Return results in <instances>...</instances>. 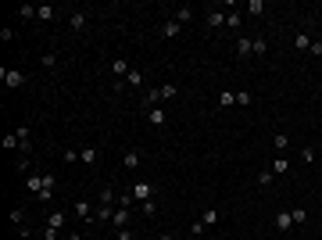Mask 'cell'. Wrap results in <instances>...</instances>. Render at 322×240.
I'll use <instances>...</instances> for the list:
<instances>
[{"instance_id":"9c48e42d","label":"cell","mask_w":322,"mask_h":240,"mask_svg":"<svg viewBox=\"0 0 322 240\" xmlns=\"http://www.w3.org/2000/svg\"><path fill=\"white\" fill-rule=\"evenodd\" d=\"M129 219H133V212H129V208H115L111 226H115V229H129Z\"/></svg>"},{"instance_id":"4dcf8cb0","label":"cell","mask_w":322,"mask_h":240,"mask_svg":"<svg viewBox=\"0 0 322 240\" xmlns=\"http://www.w3.org/2000/svg\"><path fill=\"white\" fill-rule=\"evenodd\" d=\"M290 215H294V226H304L308 222V212L304 208H290Z\"/></svg>"},{"instance_id":"7bdbcfd3","label":"cell","mask_w":322,"mask_h":240,"mask_svg":"<svg viewBox=\"0 0 322 240\" xmlns=\"http://www.w3.org/2000/svg\"><path fill=\"white\" fill-rule=\"evenodd\" d=\"M118 240H136V236H133V229H118Z\"/></svg>"},{"instance_id":"e0dca14e","label":"cell","mask_w":322,"mask_h":240,"mask_svg":"<svg viewBox=\"0 0 322 240\" xmlns=\"http://www.w3.org/2000/svg\"><path fill=\"white\" fill-rule=\"evenodd\" d=\"M36 18H39V22H50V18H58V8H50V4H39V8H36Z\"/></svg>"},{"instance_id":"d4e9b609","label":"cell","mask_w":322,"mask_h":240,"mask_svg":"<svg viewBox=\"0 0 322 240\" xmlns=\"http://www.w3.org/2000/svg\"><path fill=\"white\" fill-rule=\"evenodd\" d=\"M190 18H193V8H186V4H183V8L176 11V22H179V25H186Z\"/></svg>"},{"instance_id":"277c9868","label":"cell","mask_w":322,"mask_h":240,"mask_svg":"<svg viewBox=\"0 0 322 240\" xmlns=\"http://www.w3.org/2000/svg\"><path fill=\"white\" fill-rule=\"evenodd\" d=\"M43 186H47V172H29V176H25V190H29L32 197L43 190Z\"/></svg>"},{"instance_id":"9a60e30c","label":"cell","mask_w":322,"mask_h":240,"mask_svg":"<svg viewBox=\"0 0 322 240\" xmlns=\"http://www.w3.org/2000/svg\"><path fill=\"white\" fill-rule=\"evenodd\" d=\"M147 118H150V126H157V129H161V126L169 122V115L161 111V108H150V111H147Z\"/></svg>"},{"instance_id":"ac0fdd59","label":"cell","mask_w":322,"mask_h":240,"mask_svg":"<svg viewBox=\"0 0 322 240\" xmlns=\"http://www.w3.org/2000/svg\"><path fill=\"white\" fill-rule=\"evenodd\" d=\"M269 169H272L276 176H283V172L290 169V158H283V154H279V158H272V165H269Z\"/></svg>"},{"instance_id":"4fadbf2b","label":"cell","mask_w":322,"mask_h":240,"mask_svg":"<svg viewBox=\"0 0 322 240\" xmlns=\"http://www.w3.org/2000/svg\"><path fill=\"white\" fill-rule=\"evenodd\" d=\"M65 222H68V215H65V212H50V215H47V226H50V229H58V233L65 229Z\"/></svg>"},{"instance_id":"d6986e66","label":"cell","mask_w":322,"mask_h":240,"mask_svg":"<svg viewBox=\"0 0 322 240\" xmlns=\"http://www.w3.org/2000/svg\"><path fill=\"white\" fill-rule=\"evenodd\" d=\"M179 29H183V25H179L176 18H172V22H165V25H161V39H172V36H179Z\"/></svg>"},{"instance_id":"f35d334b","label":"cell","mask_w":322,"mask_h":240,"mask_svg":"<svg viewBox=\"0 0 322 240\" xmlns=\"http://www.w3.org/2000/svg\"><path fill=\"white\" fill-rule=\"evenodd\" d=\"M200 222H204V226H215V222H219V212H204V215H200Z\"/></svg>"},{"instance_id":"ee69618b","label":"cell","mask_w":322,"mask_h":240,"mask_svg":"<svg viewBox=\"0 0 322 240\" xmlns=\"http://www.w3.org/2000/svg\"><path fill=\"white\" fill-rule=\"evenodd\" d=\"M157 240H176V236H172V233H161V236H157Z\"/></svg>"},{"instance_id":"d6a6232c","label":"cell","mask_w":322,"mask_h":240,"mask_svg":"<svg viewBox=\"0 0 322 240\" xmlns=\"http://www.w3.org/2000/svg\"><path fill=\"white\" fill-rule=\"evenodd\" d=\"M247 11L251 15H265V4H261V0H247Z\"/></svg>"},{"instance_id":"2e32d148","label":"cell","mask_w":322,"mask_h":240,"mask_svg":"<svg viewBox=\"0 0 322 240\" xmlns=\"http://www.w3.org/2000/svg\"><path fill=\"white\" fill-rule=\"evenodd\" d=\"M272 147H276L279 154L290 151V136H287V133H272Z\"/></svg>"},{"instance_id":"30bf717a","label":"cell","mask_w":322,"mask_h":240,"mask_svg":"<svg viewBox=\"0 0 322 240\" xmlns=\"http://www.w3.org/2000/svg\"><path fill=\"white\" fill-rule=\"evenodd\" d=\"M111 75L122 83V79L129 75V61H126V58H115V61H111Z\"/></svg>"},{"instance_id":"603a6c76","label":"cell","mask_w":322,"mask_h":240,"mask_svg":"<svg viewBox=\"0 0 322 240\" xmlns=\"http://www.w3.org/2000/svg\"><path fill=\"white\" fill-rule=\"evenodd\" d=\"M226 25L240 32V25H244V15H240V11H229V15H226Z\"/></svg>"},{"instance_id":"44dd1931","label":"cell","mask_w":322,"mask_h":240,"mask_svg":"<svg viewBox=\"0 0 322 240\" xmlns=\"http://www.w3.org/2000/svg\"><path fill=\"white\" fill-rule=\"evenodd\" d=\"M111 219H115V208L111 205H97V219L93 222H111Z\"/></svg>"},{"instance_id":"7a4b0ae2","label":"cell","mask_w":322,"mask_h":240,"mask_svg":"<svg viewBox=\"0 0 322 240\" xmlns=\"http://www.w3.org/2000/svg\"><path fill=\"white\" fill-rule=\"evenodd\" d=\"M129 190H133V197H136L140 205H143V201H154V197H157V186H154V183H147V179H136Z\"/></svg>"},{"instance_id":"3957f363","label":"cell","mask_w":322,"mask_h":240,"mask_svg":"<svg viewBox=\"0 0 322 240\" xmlns=\"http://www.w3.org/2000/svg\"><path fill=\"white\" fill-rule=\"evenodd\" d=\"M72 212H75L79 219H83V222H93V219H97V208H93V205L86 201V197H79V201H75V208H72Z\"/></svg>"},{"instance_id":"8fae6325","label":"cell","mask_w":322,"mask_h":240,"mask_svg":"<svg viewBox=\"0 0 322 240\" xmlns=\"http://www.w3.org/2000/svg\"><path fill=\"white\" fill-rule=\"evenodd\" d=\"M97 158H100V151H97V147H83V151H79V162H83L86 169H93V165H97Z\"/></svg>"},{"instance_id":"74e56055","label":"cell","mask_w":322,"mask_h":240,"mask_svg":"<svg viewBox=\"0 0 322 240\" xmlns=\"http://www.w3.org/2000/svg\"><path fill=\"white\" fill-rule=\"evenodd\" d=\"M311 58H322V39H311V47H308Z\"/></svg>"},{"instance_id":"60d3db41","label":"cell","mask_w":322,"mask_h":240,"mask_svg":"<svg viewBox=\"0 0 322 240\" xmlns=\"http://www.w3.org/2000/svg\"><path fill=\"white\" fill-rule=\"evenodd\" d=\"M0 39H4V43H8V39H15V29H11V25H4V29H0Z\"/></svg>"},{"instance_id":"e575fe53","label":"cell","mask_w":322,"mask_h":240,"mask_svg":"<svg viewBox=\"0 0 322 240\" xmlns=\"http://www.w3.org/2000/svg\"><path fill=\"white\" fill-rule=\"evenodd\" d=\"M315 158H318L315 147H301V162H315Z\"/></svg>"},{"instance_id":"f546056e","label":"cell","mask_w":322,"mask_h":240,"mask_svg":"<svg viewBox=\"0 0 322 240\" xmlns=\"http://www.w3.org/2000/svg\"><path fill=\"white\" fill-rule=\"evenodd\" d=\"M18 18L32 22V18H36V8H32V4H22V8H18Z\"/></svg>"},{"instance_id":"52a82bcc","label":"cell","mask_w":322,"mask_h":240,"mask_svg":"<svg viewBox=\"0 0 322 240\" xmlns=\"http://www.w3.org/2000/svg\"><path fill=\"white\" fill-rule=\"evenodd\" d=\"M143 111H150V108H157L161 104V86H150V90H143Z\"/></svg>"},{"instance_id":"cb8c5ba5","label":"cell","mask_w":322,"mask_h":240,"mask_svg":"<svg viewBox=\"0 0 322 240\" xmlns=\"http://www.w3.org/2000/svg\"><path fill=\"white\" fill-rule=\"evenodd\" d=\"M294 47H297V51H308V47H311V36H308V32H297V36H294Z\"/></svg>"},{"instance_id":"8992f818","label":"cell","mask_w":322,"mask_h":240,"mask_svg":"<svg viewBox=\"0 0 322 240\" xmlns=\"http://www.w3.org/2000/svg\"><path fill=\"white\" fill-rule=\"evenodd\" d=\"M140 162H143V151H126V154H122V169H126V172H136Z\"/></svg>"},{"instance_id":"b9f144b4","label":"cell","mask_w":322,"mask_h":240,"mask_svg":"<svg viewBox=\"0 0 322 240\" xmlns=\"http://www.w3.org/2000/svg\"><path fill=\"white\" fill-rule=\"evenodd\" d=\"M43 240H58V229H50V226H43Z\"/></svg>"},{"instance_id":"83f0119b","label":"cell","mask_w":322,"mask_h":240,"mask_svg":"<svg viewBox=\"0 0 322 240\" xmlns=\"http://www.w3.org/2000/svg\"><path fill=\"white\" fill-rule=\"evenodd\" d=\"M39 65H43V68H54V65H58V51H47L43 58H39Z\"/></svg>"},{"instance_id":"7402d4cb","label":"cell","mask_w":322,"mask_h":240,"mask_svg":"<svg viewBox=\"0 0 322 240\" xmlns=\"http://www.w3.org/2000/svg\"><path fill=\"white\" fill-rule=\"evenodd\" d=\"M236 104V90H222L219 93V108H233Z\"/></svg>"},{"instance_id":"ffe728a7","label":"cell","mask_w":322,"mask_h":240,"mask_svg":"<svg viewBox=\"0 0 322 240\" xmlns=\"http://www.w3.org/2000/svg\"><path fill=\"white\" fill-rule=\"evenodd\" d=\"M226 25V11H208V29H222Z\"/></svg>"},{"instance_id":"836d02e7","label":"cell","mask_w":322,"mask_h":240,"mask_svg":"<svg viewBox=\"0 0 322 240\" xmlns=\"http://www.w3.org/2000/svg\"><path fill=\"white\" fill-rule=\"evenodd\" d=\"M251 101H254V97H251V93H247V90H236V104H244V108H247V104H251Z\"/></svg>"},{"instance_id":"1f68e13d","label":"cell","mask_w":322,"mask_h":240,"mask_svg":"<svg viewBox=\"0 0 322 240\" xmlns=\"http://www.w3.org/2000/svg\"><path fill=\"white\" fill-rule=\"evenodd\" d=\"M258 183H265V186L276 183V172H272V169H261V172H258Z\"/></svg>"},{"instance_id":"4316f807","label":"cell","mask_w":322,"mask_h":240,"mask_svg":"<svg viewBox=\"0 0 322 240\" xmlns=\"http://www.w3.org/2000/svg\"><path fill=\"white\" fill-rule=\"evenodd\" d=\"M36 201H39V205H50V201H54V190H50V186H43V190L36 194Z\"/></svg>"},{"instance_id":"6da1fadb","label":"cell","mask_w":322,"mask_h":240,"mask_svg":"<svg viewBox=\"0 0 322 240\" xmlns=\"http://www.w3.org/2000/svg\"><path fill=\"white\" fill-rule=\"evenodd\" d=\"M0 83H4L8 90H22V86L29 83V75H25L22 68H0Z\"/></svg>"},{"instance_id":"ab89813d","label":"cell","mask_w":322,"mask_h":240,"mask_svg":"<svg viewBox=\"0 0 322 240\" xmlns=\"http://www.w3.org/2000/svg\"><path fill=\"white\" fill-rule=\"evenodd\" d=\"M22 219H25V208H15V212H11V222L22 226Z\"/></svg>"},{"instance_id":"484cf974","label":"cell","mask_w":322,"mask_h":240,"mask_svg":"<svg viewBox=\"0 0 322 240\" xmlns=\"http://www.w3.org/2000/svg\"><path fill=\"white\" fill-rule=\"evenodd\" d=\"M176 93H179V86H176V83H165V86H161V101H172Z\"/></svg>"},{"instance_id":"f6af8a7d","label":"cell","mask_w":322,"mask_h":240,"mask_svg":"<svg viewBox=\"0 0 322 240\" xmlns=\"http://www.w3.org/2000/svg\"><path fill=\"white\" fill-rule=\"evenodd\" d=\"M183 240H197V236H193V233H190V236H183Z\"/></svg>"},{"instance_id":"5bb4252c","label":"cell","mask_w":322,"mask_h":240,"mask_svg":"<svg viewBox=\"0 0 322 240\" xmlns=\"http://www.w3.org/2000/svg\"><path fill=\"white\" fill-rule=\"evenodd\" d=\"M126 86H129V90H140V86H143V72H140V68H129V75H126Z\"/></svg>"},{"instance_id":"5b68a950","label":"cell","mask_w":322,"mask_h":240,"mask_svg":"<svg viewBox=\"0 0 322 240\" xmlns=\"http://www.w3.org/2000/svg\"><path fill=\"white\" fill-rule=\"evenodd\" d=\"M290 226H294V215H290V208L276 212V219H272V229H276V233H287Z\"/></svg>"},{"instance_id":"bcb514c9","label":"cell","mask_w":322,"mask_h":240,"mask_svg":"<svg viewBox=\"0 0 322 240\" xmlns=\"http://www.w3.org/2000/svg\"><path fill=\"white\" fill-rule=\"evenodd\" d=\"M72 240H83V236H72Z\"/></svg>"},{"instance_id":"f1b7e54d","label":"cell","mask_w":322,"mask_h":240,"mask_svg":"<svg viewBox=\"0 0 322 240\" xmlns=\"http://www.w3.org/2000/svg\"><path fill=\"white\" fill-rule=\"evenodd\" d=\"M140 208H143V215H147V219H154V215H157V197H154V201H143Z\"/></svg>"},{"instance_id":"7c38bea8","label":"cell","mask_w":322,"mask_h":240,"mask_svg":"<svg viewBox=\"0 0 322 240\" xmlns=\"http://www.w3.org/2000/svg\"><path fill=\"white\" fill-rule=\"evenodd\" d=\"M68 25H72V32H83L86 29V11H72L68 15Z\"/></svg>"},{"instance_id":"8d00e7d4","label":"cell","mask_w":322,"mask_h":240,"mask_svg":"<svg viewBox=\"0 0 322 240\" xmlns=\"http://www.w3.org/2000/svg\"><path fill=\"white\" fill-rule=\"evenodd\" d=\"M265 51H269L265 39H254V58H265Z\"/></svg>"},{"instance_id":"d590c367","label":"cell","mask_w":322,"mask_h":240,"mask_svg":"<svg viewBox=\"0 0 322 240\" xmlns=\"http://www.w3.org/2000/svg\"><path fill=\"white\" fill-rule=\"evenodd\" d=\"M61 158H65V165H75V162H79V151H68V147H65Z\"/></svg>"},{"instance_id":"ba28073f","label":"cell","mask_w":322,"mask_h":240,"mask_svg":"<svg viewBox=\"0 0 322 240\" xmlns=\"http://www.w3.org/2000/svg\"><path fill=\"white\" fill-rule=\"evenodd\" d=\"M236 58H254V39L236 36Z\"/></svg>"}]
</instances>
